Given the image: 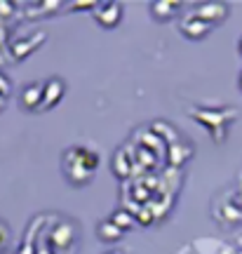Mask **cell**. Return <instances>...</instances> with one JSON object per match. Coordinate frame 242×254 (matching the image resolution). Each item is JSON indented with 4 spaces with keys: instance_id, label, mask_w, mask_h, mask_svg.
I'll list each match as a JSON object with an SVG mask.
<instances>
[{
    "instance_id": "obj_1",
    "label": "cell",
    "mask_w": 242,
    "mask_h": 254,
    "mask_svg": "<svg viewBox=\"0 0 242 254\" xmlns=\"http://www.w3.org/2000/svg\"><path fill=\"white\" fill-rule=\"evenodd\" d=\"M188 113L200 125H205L209 132H212V129H226L228 123H233V120L240 116L238 109H193V111H188Z\"/></svg>"
},
{
    "instance_id": "obj_2",
    "label": "cell",
    "mask_w": 242,
    "mask_h": 254,
    "mask_svg": "<svg viewBox=\"0 0 242 254\" xmlns=\"http://www.w3.org/2000/svg\"><path fill=\"white\" fill-rule=\"evenodd\" d=\"M45 33H33L31 38H19V40H14L12 45H9V55H12V59L14 62H21V59H26L28 55H33L36 52L38 47L43 45L45 43Z\"/></svg>"
},
{
    "instance_id": "obj_3",
    "label": "cell",
    "mask_w": 242,
    "mask_h": 254,
    "mask_svg": "<svg viewBox=\"0 0 242 254\" xmlns=\"http://www.w3.org/2000/svg\"><path fill=\"white\" fill-rule=\"evenodd\" d=\"M195 17L202 19L209 26H216V24L226 21V17H228V5H226V2H202V5H197Z\"/></svg>"
},
{
    "instance_id": "obj_4",
    "label": "cell",
    "mask_w": 242,
    "mask_h": 254,
    "mask_svg": "<svg viewBox=\"0 0 242 254\" xmlns=\"http://www.w3.org/2000/svg\"><path fill=\"white\" fill-rule=\"evenodd\" d=\"M43 92H45V85L40 82H28L26 87L19 94V104L26 111H38L43 109Z\"/></svg>"
},
{
    "instance_id": "obj_5",
    "label": "cell",
    "mask_w": 242,
    "mask_h": 254,
    "mask_svg": "<svg viewBox=\"0 0 242 254\" xmlns=\"http://www.w3.org/2000/svg\"><path fill=\"white\" fill-rule=\"evenodd\" d=\"M94 19H97L104 28L118 26L120 19H122V5H118V2H104V5L94 12Z\"/></svg>"
},
{
    "instance_id": "obj_6",
    "label": "cell",
    "mask_w": 242,
    "mask_h": 254,
    "mask_svg": "<svg viewBox=\"0 0 242 254\" xmlns=\"http://www.w3.org/2000/svg\"><path fill=\"white\" fill-rule=\"evenodd\" d=\"M181 33L186 38H190V40H202V38L212 31V26L209 24H205L202 19H197L195 14H190V17H183L181 19Z\"/></svg>"
},
{
    "instance_id": "obj_7",
    "label": "cell",
    "mask_w": 242,
    "mask_h": 254,
    "mask_svg": "<svg viewBox=\"0 0 242 254\" xmlns=\"http://www.w3.org/2000/svg\"><path fill=\"white\" fill-rule=\"evenodd\" d=\"M63 90H66V85H63L61 78H50L45 82V92H43V109L57 106L63 97Z\"/></svg>"
},
{
    "instance_id": "obj_8",
    "label": "cell",
    "mask_w": 242,
    "mask_h": 254,
    "mask_svg": "<svg viewBox=\"0 0 242 254\" xmlns=\"http://www.w3.org/2000/svg\"><path fill=\"white\" fill-rule=\"evenodd\" d=\"M177 7H179V2H170V0H155V2H151V12L158 21H170L177 14Z\"/></svg>"
},
{
    "instance_id": "obj_9",
    "label": "cell",
    "mask_w": 242,
    "mask_h": 254,
    "mask_svg": "<svg viewBox=\"0 0 242 254\" xmlns=\"http://www.w3.org/2000/svg\"><path fill=\"white\" fill-rule=\"evenodd\" d=\"M97 238L101 243H118V240L122 238V231H120L111 219H106V221H101L97 226Z\"/></svg>"
},
{
    "instance_id": "obj_10",
    "label": "cell",
    "mask_w": 242,
    "mask_h": 254,
    "mask_svg": "<svg viewBox=\"0 0 242 254\" xmlns=\"http://www.w3.org/2000/svg\"><path fill=\"white\" fill-rule=\"evenodd\" d=\"M75 231H73V224H66V231H59V228H54L52 231V247L54 250H63V247H71L75 236H73Z\"/></svg>"
},
{
    "instance_id": "obj_11",
    "label": "cell",
    "mask_w": 242,
    "mask_h": 254,
    "mask_svg": "<svg viewBox=\"0 0 242 254\" xmlns=\"http://www.w3.org/2000/svg\"><path fill=\"white\" fill-rule=\"evenodd\" d=\"M132 170V160H127V153L125 148H120L116 155H113V172L120 177V179H125L127 174Z\"/></svg>"
},
{
    "instance_id": "obj_12",
    "label": "cell",
    "mask_w": 242,
    "mask_h": 254,
    "mask_svg": "<svg viewBox=\"0 0 242 254\" xmlns=\"http://www.w3.org/2000/svg\"><path fill=\"white\" fill-rule=\"evenodd\" d=\"M111 221H113V224H116V226L125 233V231H129V228L134 226V214H132V212H127L125 207H120V209H116V212H113Z\"/></svg>"
},
{
    "instance_id": "obj_13",
    "label": "cell",
    "mask_w": 242,
    "mask_h": 254,
    "mask_svg": "<svg viewBox=\"0 0 242 254\" xmlns=\"http://www.w3.org/2000/svg\"><path fill=\"white\" fill-rule=\"evenodd\" d=\"M66 177H68L73 184H87L90 182V177H92V172L90 170H85L82 165H66Z\"/></svg>"
},
{
    "instance_id": "obj_14",
    "label": "cell",
    "mask_w": 242,
    "mask_h": 254,
    "mask_svg": "<svg viewBox=\"0 0 242 254\" xmlns=\"http://www.w3.org/2000/svg\"><path fill=\"white\" fill-rule=\"evenodd\" d=\"M170 151H177V155H174V158H170V163H174V165H181L183 160H188V155H190V148H188V146H186V144H179V141H174Z\"/></svg>"
},
{
    "instance_id": "obj_15",
    "label": "cell",
    "mask_w": 242,
    "mask_h": 254,
    "mask_svg": "<svg viewBox=\"0 0 242 254\" xmlns=\"http://www.w3.org/2000/svg\"><path fill=\"white\" fill-rule=\"evenodd\" d=\"M9 90H12V85H9V78H7V75H2V73H0V97L5 99V97L9 94Z\"/></svg>"
},
{
    "instance_id": "obj_16",
    "label": "cell",
    "mask_w": 242,
    "mask_h": 254,
    "mask_svg": "<svg viewBox=\"0 0 242 254\" xmlns=\"http://www.w3.org/2000/svg\"><path fill=\"white\" fill-rule=\"evenodd\" d=\"M7 240H9V228H7V224L0 221V247L7 245Z\"/></svg>"
},
{
    "instance_id": "obj_17",
    "label": "cell",
    "mask_w": 242,
    "mask_h": 254,
    "mask_svg": "<svg viewBox=\"0 0 242 254\" xmlns=\"http://www.w3.org/2000/svg\"><path fill=\"white\" fill-rule=\"evenodd\" d=\"M12 7H14L12 2H0V14H2V17H9V14L14 12Z\"/></svg>"
},
{
    "instance_id": "obj_18",
    "label": "cell",
    "mask_w": 242,
    "mask_h": 254,
    "mask_svg": "<svg viewBox=\"0 0 242 254\" xmlns=\"http://www.w3.org/2000/svg\"><path fill=\"white\" fill-rule=\"evenodd\" d=\"M139 221H141L144 226H148V224H151V221H153V214H151V212H148V209H144V212L139 214Z\"/></svg>"
},
{
    "instance_id": "obj_19",
    "label": "cell",
    "mask_w": 242,
    "mask_h": 254,
    "mask_svg": "<svg viewBox=\"0 0 242 254\" xmlns=\"http://www.w3.org/2000/svg\"><path fill=\"white\" fill-rule=\"evenodd\" d=\"M106 254H125V252H120V250H113V252H106Z\"/></svg>"
},
{
    "instance_id": "obj_20",
    "label": "cell",
    "mask_w": 242,
    "mask_h": 254,
    "mask_svg": "<svg viewBox=\"0 0 242 254\" xmlns=\"http://www.w3.org/2000/svg\"><path fill=\"white\" fill-rule=\"evenodd\" d=\"M240 90H242V73H240Z\"/></svg>"
},
{
    "instance_id": "obj_21",
    "label": "cell",
    "mask_w": 242,
    "mask_h": 254,
    "mask_svg": "<svg viewBox=\"0 0 242 254\" xmlns=\"http://www.w3.org/2000/svg\"><path fill=\"white\" fill-rule=\"evenodd\" d=\"M240 55H242V40H240Z\"/></svg>"
},
{
    "instance_id": "obj_22",
    "label": "cell",
    "mask_w": 242,
    "mask_h": 254,
    "mask_svg": "<svg viewBox=\"0 0 242 254\" xmlns=\"http://www.w3.org/2000/svg\"><path fill=\"white\" fill-rule=\"evenodd\" d=\"M2 101H5V99H2V97H0V106H2Z\"/></svg>"
}]
</instances>
